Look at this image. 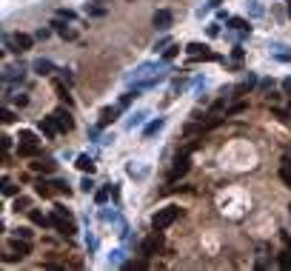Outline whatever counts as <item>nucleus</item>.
I'll return each mask as SVG.
<instances>
[{
    "mask_svg": "<svg viewBox=\"0 0 291 271\" xmlns=\"http://www.w3.org/2000/svg\"><path fill=\"white\" fill-rule=\"evenodd\" d=\"M18 237H23V240H29V237H32V231H29V228H20V231H18Z\"/></svg>",
    "mask_w": 291,
    "mask_h": 271,
    "instance_id": "31",
    "label": "nucleus"
},
{
    "mask_svg": "<svg viewBox=\"0 0 291 271\" xmlns=\"http://www.w3.org/2000/svg\"><path fill=\"white\" fill-rule=\"evenodd\" d=\"M160 129H163V120L157 117V120H151L149 126H146V131H143V134H146V137H151V134H157Z\"/></svg>",
    "mask_w": 291,
    "mask_h": 271,
    "instance_id": "16",
    "label": "nucleus"
},
{
    "mask_svg": "<svg viewBox=\"0 0 291 271\" xmlns=\"http://www.w3.org/2000/svg\"><path fill=\"white\" fill-rule=\"evenodd\" d=\"M88 15H91V18H103V15H106V9H88Z\"/></svg>",
    "mask_w": 291,
    "mask_h": 271,
    "instance_id": "28",
    "label": "nucleus"
},
{
    "mask_svg": "<svg viewBox=\"0 0 291 271\" xmlns=\"http://www.w3.org/2000/svg\"><path fill=\"white\" fill-rule=\"evenodd\" d=\"M120 109H123V106H115V109H103V114H100V126H109V123H115L117 114H120Z\"/></svg>",
    "mask_w": 291,
    "mask_h": 271,
    "instance_id": "8",
    "label": "nucleus"
},
{
    "mask_svg": "<svg viewBox=\"0 0 291 271\" xmlns=\"http://www.w3.org/2000/svg\"><path fill=\"white\" fill-rule=\"evenodd\" d=\"M177 52H180V46H168L166 52H163V60H171V57H174Z\"/></svg>",
    "mask_w": 291,
    "mask_h": 271,
    "instance_id": "22",
    "label": "nucleus"
},
{
    "mask_svg": "<svg viewBox=\"0 0 291 271\" xmlns=\"http://www.w3.org/2000/svg\"><path fill=\"white\" fill-rule=\"evenodd\" d=\"M29 220L37 223V226H52V217H46V214H40V211H29Z\"/></svg>",
    "mask_w": 291,
    "mask_h": 271,
    "instance_id": "13",
    "label": "nucleus"
},
{
    "mask_svg": "<svg viewBox=\"0 0 291 271\" xmlns=\"http://www.w3.org/2000/svg\"><path fill=\"white\" fill-rule=\"evenodd\" d=\"M40 131H43L46 137H54L57 134V126H54L52 117H46V120H40Z\"/></svg>",
    "mask_w": 291,
    "mask_h": 271,
    "instance_id": "10",
    "label": "nucleus"
},
{
    "mask_svg": "<svg viewBox=\"0 0 291 271\" xmlns=\"http://www.w3.org/2000/svg\"><path fill=\"white\" fill-rule=\"evenodd\" d=\"M282 86H285V92H291V77L285 80V83H282Z\"/></svg>",
    "mask_w": 291,
    "mask_h": 271,
    "instance_id": "32",
    "label": "nucleus"
},
{
    "mask_svg": "<svg viewBox=\"0 0 291 271\" xmlns=\"http://www.w3.org/2000/svg\"><path fill=\"white\" fill-rule=\"evenodd\" d=\"M20 143H37V137L32 131H20Z\"/></svg>",
    "mask_w": 291,
    "mask_h": 271,
    "instance_id": "23",
    "label": "nucleus"
},
{
    "mask_svg": "<svg viewBox=\"0 0 291 271\" xmlns=\"http://www.w3.org/2000/svg\"><path fill=\"white\" fill-rule=\"evenodd\" d=\"M231 26H234V29H240V32H246V29H248V23H246V20H231Z\"/></svg>",
    "mask_w": 291,
    "mask_h": 271,
    "instance_id": "25",
    "label": "nucleus"
},
{
    "mask_svg": "<svg viewBox=\"0 0 291 271\" xmlns=\"http://www.w3.org/2000/svg\"><path fill=\"white\" fill-rule=\"evenodd\" d=\"M57 18H66V20H74V12H69V9H60V12H57Z\"/></svg>",
    "mask_w": 291,
    "mask_h": 271,
    "instance_id": "27",
    "label": "nucleus"
},
{
    "mask_svg": "<svg viewBox=\"0 0 291 271\" xmlns=\"http://www.w3.org/2000/svg\"><path fill=\"white\" fill-rule=\"evenodd\" d=\"M12 248H15V254H20V257H26L29 254V243H20V240L18 243H12Z\"/></svg>",
    "mask_w": 291,
    "mask_h": 271,
    "instance_id": "18",
    "label": "nucleus"
},
{
    "mask_svg": "<svg viewBox=\"0 0 291 271\" xmlns=\"http://www.w3.org/2000/svg\"><path fill=\"white\" fill-rule=\"evenodd\" d=\"M171 20H174V15L168 9H160V12H154V26L160 29V32H166V29H171Z\"/></svg>",
    "mask_w": 291,
    "mask_h": 271,
    "instance_id": "4",
    "label": "nucleus"
},
{
    "mask_svg": "<svg viewBox=\"0 0 291 271\" xmlns=\"http://www.w3.org/2000/svg\"><path fill=\"white\" fill-rule=\"evenodd\" d=\"M54 126H57V131H71L74 129V117H71V112H66V109H57V112L52 114Z\"/></svg>",
    "mask_w": 291,
    "mask_h": 271,
    "instance_id": "2",
    "label": "nucleus"
},
{
    "mask_svg": "<svg viewBox=\"0 0 291 271\" xmlns=\"http://www.w3.org/2000/svg\"><path fill=\"white\" fill-rule=\"evenodd\" d=\"M6 46H15V52H29V49H32V37L29 35H15V40L6 37Z\"/></svg>",
    "mask_w": 291,
    "mask_h": 271,
    "instance_id": "6",
    "label": "nucleus"
},
{
    "mask_svg": "<svg viewBox=\"0 0 291 271\" xmlns=\"http://www.w3.org/2000/svg\"><path fill=\"white\" fill-rule=\"evenodd\" d=\"M52 26H54V29H57V32H60V35H63V37H69V40H71V37H74V32H71V29H66V26H63V23H60V20H54Z\"/></svg>",
    "mask_w": 291,
    "mask_h": 271,
    "instance_id": "17",
    "label": "nucleus"
},
{
    "mask_svg": "<svg viewBox=\"0 0 291 271\" xmlns=\"http://www.w3.org/2000/svg\"><path fill=\"white\" fill-rule=\"evenodd\" d=\"M77 168H80V171H86V174H91V171H94V160L88 157V154H80V157H77Z\"/></svg>",
    "mask_w": 291,
    "mask_h": 271,
    "instance_id": "9",
    "label": "nucleus"
},
{
    "mask_svg": "<svg viewBox=\"0 0 291 271\" xmlns=\"http://www.w3.org/2000/svg\"><path fill=\"white\" fill-rule=\"evenodd\" d=\"M54 88H57V95H60V100H63V103H66V106H71V97H69V92L63 88V83H57Z\"/></svg>",
    "mask_w": 291,
    "mask_h": 271,
    "instance_id": "20",
    "label": "nucleus"
},
{
    "mask_svg": "<svg viewBox=\"0 0 291 271\" xmlns=\"http://www.w3.org/2000/svg\"><path fill=\"white\" fill-rule=\"evenodd\" d=\"M12 120H15V114H12L9 109H3V123H12Z\"/></svg>",
    "mask_w": 291,
    "mask_h": 271,
    "instance_id": "30",
    "label": "nucleus"
},
{
    "mask_svg": "<svg viewBox=\"0 0 291 271\" xmlns=\"http://www.w3.org/2000/svg\"><path fill=\"white\" fill-rule=\"evenodd\" d=\"M188 171V151H183L180 157L174 160V168H171V174H168V183H174V180H180V177Z\"/></svg>",
    "mask_w": 291,
    "mask_h": 271,
    "instance_id": "3",
    "label": "nucleus"
},
{
    "mask_svg": "<svg viewBox=\"0 0 291 271\" xmlns=\"http://www.w3.org/2000/svg\"><path fill=\"white\" fill-rule=\"evenodd\" d=\"M185 52H188V57H203V60H214V52H209L206 46H200V43H191V46H185Z\"/></svg>",
    "mask_w": 291,
    "mask_h": 271,
    "instance_id": "7",
    "label": "nucleus"
},
{
    "mask_svg": "<svg viewBox=\"0 0 291 271\" xmlns=\"http://www.w3.org/2000/svg\"><path fill=\"white\" fill-rule=\"evenodd\" d=\"M35 71H37V74H52V71H54V63L37 60V63H35Z\"/></svg>",
    "mask_w": 291,
    "mask_h": 271,
    "instance_id": "15",
    "label": "nucleus"
},
{
    "mask_svg": "<svg viewBox=\"0 0 291 271\" xmlns=\"http://www.w3.org/2000/svg\"><path fill=\"white\" fill-rule=\"evenodd\" d=\"M177 217H180V209H177V206H166V209H160L157 214L151 217V228H154V231H163V228H168Z\"/></svg>",
    "mask_w": 291,
    "mask_h": 271,
    "instance_id": "1",
    "label": "nucleus"
},
{
    "mask_svg": "<svg viewBox=\"0 0 291 271\" xmlns=\"http://www.w3.org/2000/svg\"><path fill=\"white\" fill-rule=\"evenodd\" d=\"M49 186H52V183H46V180H43V183H37V194H40V197H49V194H52Z\"/></svg>",
    "mask_w": 291,
    "mask_h": 271,
    "instance_id": "21",
    "label": "nucleus"
},
{
    "mask_svg": "<svg viewBox=\"0 0 291 271\" xmlns=\"http://www.w3.org/2000/svg\"><path fill=\"white\" fill-rule=\"evenodd\" d=\"M94 200H97V203H106V200H109V189H100V192L94 194Z\"/></svg>",
    "mask_w": 291,
    "mask_h": 271,
    "instance_id": "24",
    "label": "nucleus"
},
{
    "mask_svg": "<svg viewBox=\"0 0 291 271\" xmlns=\"http://www.w3.org/2000/svg\"><path fill=\"white\" fill-rule=\"evenodd\" d=\"M80 189H83V192H91V189H94V183H91V180H88V177H86V180H83V186H80Z\"/></svg>",
    "mask_w": 291,
    "mask_h": 271,
    "instance_id": "29",
    "label": "nucleus"
},
{
    "mask_svg": "<svg viewBox=\"0 0 291 271\" xmlns=\"http://www.w3.org/2000/svg\"><path fill=\"white\" fill-rule=\"evenodd\" d=\"M97 3H106V0H97Z\"/></svg>",
    "mask_w": 291,
    "mask_h": 271,
    "instance_id": "33",
    "label": "nucleus"
},
{
    "mask_svg": "<svg viewBox=\"0 0 291 271\" xmlns=\"http://www.w3.org/2000/svg\"><path fill=\"white\" fill-rule=\"evenodd\" d=\"M37 151V143H20V157H35Z\"/></svg>",
    "mask_w": 291,
    "mask_h": 271,
    "instance_id": "12",
    "label": "nucleus"
},
{
    "mask_svg": "<svg viewBox=\"0 0 291 271\" xmlns=\"http://www.w3.org/2000/svg\"><path fill=\"white\" fill-rule=\"evenodd\" d=\"M280 180L291 189V160H282V166H280Z\"/></svg>",
    "mask_w": 291,
    "mask_h": 271,
    "instance_id": "11",
    "label": "nucleus"
},
{
    "mask_svg": "<svg viewBox=\"0 0 291 271\" xmlns=\"http://www.w3.org/2000/svg\"><path fill=\"white\" fill-rule=\"evenodd\" d=\"M3 194H6V197H9V194H18V186L6 183V186H3Z\"/></svg>",
    "mask_w": 291,
    "mask_h": 271,
    "instance_id": "26",
    "label": "nucleus"
},
{
    "mask_svg": "<svg viewBox=\"0 0 291 271\" xmlns=\"http://www.w3.org/2000/svg\"><path fill=\"white\" fill-rule=\"evenodd\" d=\"M32 171H54V163L52 160H35V163H32Z\"/></svg>",
    "mask_w": 291,
    "mask_h": 271,
    "instance_id": "14",
    "label": "nucleus"
},
{
    "mask_svg": "<svg viewBox=\"0 0 291 271\" xmlns=\"http://www.w3.org/2000/svg\"><path fill=\"white\" fill-rule=\"evenodd\" d=\"M280 268H291V251H280Z\"/></svg>",
    "mask_w": 291,
    "mask_h": 271,
    "instance_id": "19",
    "label": "nucleus"
},
{
    "mask_svg": "<svg viewBox=\"0 0 291 271\" xmlns=\"http://www.w3.org/2000/svg\"><path fill=\"white\" fill-rule=\"evenodd\" d=\"M160 245H163V237H160V231H154V234L143 243V257H151L154 251H160Z\"/></svg>",
    "mask_w": 291,
    "mask_h": 271,
    "instance_id": "5",
    "label": "nucleus"
}]
</instances>
